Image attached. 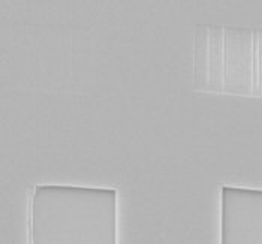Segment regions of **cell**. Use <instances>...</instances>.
Segmentation results:
<instances>
[{"label": "cell", "instance_id": "cell-1", "mask_svg": "<svg viewBox=\"0 0 262 244\" xmlns=\"http://www.w3.org/2000/svg\"><path fill=\"white\" fill-rule=\"evenodd\" d=\"M117 190L36 184L27 207L29 244H117Z\"/></svg>", "mask_w": 262, "mask_h": 244}, {"label": "cell", "instance_id": "cell-2", "mask_svg": "<svg viewBox=\"0 0 262 244\" xmlns=\"http://www.w3.org/2000/svg\"><path fill=\"white\" fill-rule=\"evenodd\" d=\"M193 87L200 92L262 98V29L196 26Z\"/></svg>", "mask_w": 262, "mask_h": 244}, {"label": "cell", "instance_id": "cell-3", "mask_svg": "<svg viewBox=\"0 0 262 244\" xmlns=\"http://www.w3.org/2000/svg\"><path fill=\"white\" fill-rule=\"evenodd\" d=\"M221 244H262V189L221 187Z\"/></svg>", "mask_w": 262, "mask_h": 244}]
</instances>
